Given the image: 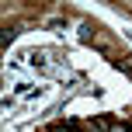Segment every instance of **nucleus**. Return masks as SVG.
<instances>
[{"label": "nucleus", "mask_w": 132, "mask_h": 132, "mask_svg": "<svg viewBox=\"0 0 132 132\" xmlns=\"http://www.w3.org/2000/svg\"><path fill=\"white\" fill-rule=\"evenodd\" d=\"M11 38H14V28H4V35H0V45L7 49V45H11Z\"/></svg>", "instance_id": "f03ea898"}, {"label": "nucleus", "mask_w": 132, "mask_h": 132, "mask_svg": "<svg viewBox=\"0 0 132 132\" xmlns=\"http://www.w3.org/2000/svg\"><path fill=\"white\" fill-rule=\"evenodd\" d=\"M49 132H80V125L77 122H63V125H52Z\"/></svg>", "instance_id": "f257e3e1"}]
</instances>
